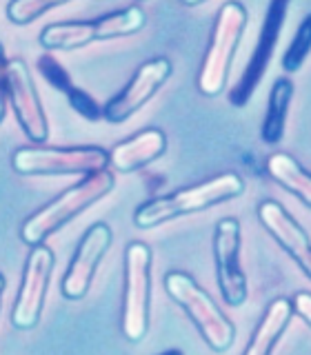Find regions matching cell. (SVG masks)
I'll return each mask as SVG.
<instances>
[{
  "instance_id": "cell-21",
  "label": "cell",
  "mask_w": 311,
  "mask_h": 355,
  "mask_svg": "<svg viewBox=\"0 0 311 355\" xmlns=\"http://www.w3.org/2000/svg\"><path fill=\"white\" fill-rule=\"evenodd\" d=\"M38 71L42 73V78L47 80L56 92H60L65 96H69L74 92V83L69 73H67L65 67L58 62V58L51 53H42L38 58Z\"/></svg>"
},
{
  "instance_id": "cell-4",
  "label": "cell",
  "mask_w": 311,
  "mask_h": 355,
  "mask_svg": "<svg viewBox=\"0 0 311 355\" xmlns=\"http://www.w3.org/2000/svg\"><path fill=\"white\" fill-rule=\"evenodd\" d=\"M162 284L174 302L187 311V315L192 318L200 336L205 338L211 349L222 353L231 347L233 338H236V327L192 275L183 271H169L165 275Z\"/></svg>"
},
{
  "instance_id": "cell-19",
  "label": "cell",
  "mask_w": 311,
  "mask_h": 355,
  "mask_svg": "<svg viewBox=\"0 0 311 355\" xmlns=\"http://www.w3.org/2000/svg\"><path fill=\"white\" fill-rule=\"evenodd\" d=\"M311 51V14L303 18V22L296 29V36L292 44L283 53V69L287 73H296L303 69V64L307 60V55Z\"/></svg>"
},
{
  "instance_id": "cell-8",
  "label": "cell",
  "mask_w": 311,
  "mask_h": 355,
  "mask_svg": "<svg viewBox=\"0 0 311 355\" xmlns=\"http://www.w3.org/2000/svg\"><path fill=\"white\" fill-rule=\"evenodd\" d=\"M5 103L11 105L14 116L31 142H44L49 136V122L44 116L40 96L33 85L27 62L22 58H7L3 69Z\"/></svg>"
},
{
  "instance_id": "cell-10",
  "label": "cell",
  "mask_w": 311,
  "mask_h": 355,
  "mask_svg": "<svg viewBox=\"0 0 311 355\" xmlns=\"http://www.w3.org/2000/svg\"><path fill=\"white\" fill-rule=\"evenodd\" d=\"M56 264V255L49 247H33L25 273H22V284L16 295V302L11 306V324L20 331H29L40 322V313L44 306V297H47L49 277Z\"/></svg>"
},
{
  "instance_id": "cell-17",
  "label": "cell",
  "mask_w": 311,
  "mask_h": 355,
  "mask_svg": "<svg viewBox=\"0 0 311 355\" xmlns=\"http://www.w3.org/2000/svg\"><path fill=\"white\" fill-rule=\"evenodd\" d=\"M294 98V83L287 76L276 78L269 92V100H267V116L260 129V138L267 144H278L285 136V125H287V114L289 105Z\"/></svg>"
},
{
  "instance_id": "cell-22",
  "label": "cell",
  "mask_w": 311,
  "mask_h": 355,
  "mask_svg": "<svg viewBox=\"0 0 311 355\" xmlns=\"http://www.w3.org/2000/svg\"><path fill=\"white\" fill-rule=\"evenodd\" d=\"M69 98V105L72 109L76 111V114H81L83 118L87 120H100V118H105V107H100L96 103V98L94 96H89L85 89L81 87H74V92L67 96Z\"/></svg>"
},
{
  "instance_id": "cell-9",
  "label": "cell",
  "mask_w": 311,
  "mask_h": 355,
  "mask_svg": "<svg viewBox=\"0 0 311 355\" xmlns=\"http://www.w3.org/2000/svg\"><path fill=\"white\" fill-rule=\"evenodd\" d=\"M287 0H271L269 7L264 11V20H262V29L258 33V42H255L253 55L249 58L244 71L240 73L238 83L229 89V103L231 107L242 109L249 103L251 96L255 94V89L262 83L264 71L269 69L271 55L276 51V44L280 40V31L287 18Z\"/></svg>"
},
{
  "instance_id": "cell-20",
  "label": "cell",
  "mask_w": 311,
  "mask_h": 355,
  "mask_svg": "<svg viewBox=\"0 0 311 355\" xmlns=\"http://www.w3.org/2000/svg\"><path fill=\"white\" fill-rule=\"evenodd\" d=\"M60 5V0H11L7 5V16L16 25H29L31 20L40 18L49 9H56Z\"/></svg>"
},
{
  "instance_id": "cell-18",
  "label": "cell",
  "mask_w": 311,
  "mask_h": 355,
  "mask_svg": "<svg viewBox=\"0 0 311 355\" xmlns=\"http://www.w3.org/2000/svg\"><path fill=\"white\" fill-rule=\"evenodd\" d=\"M267 173L287 191H292L298 200L311 209V173L300 166L296 158L285 151H276L264 160Z\"/></svg>"
},
{
  "instance_id": "cell-7",
  "label": "cell",
  "mask_w": 311,
  "mask_h": 355,
  "mask_svg": "<svg viewBox=\"0 0 311 355\" xmlns=\"http://www.w3.org/2000/svg\"><path fill=\"white\" fill-rule=\"evenodd\" d=\"M111 164L109 153L100 147H22L11 155V166L20 175H56V173H98Z\"/></svg>"
},
{
  "instance_id": "cell-15",
  "label": "cell",
  "mask_w": 311,
  "mask_h": 355,
  "mask_svg": "<svg viewBox=\"0 0 311 355\" xmlns=\"http://www.w3.org/2000/svg\"><path fill=\"white\" fill-rule=\"evenodd\" d=\"M167 149V138L160 129H142L133 133L131 138L118 142L114 149L109 151L111 166L120 173H131L142 169L144 164L160 158Z\"/></svg>"
},
{
  "instance_id": "cell-16",
  "label": "cell",
  "mask_w": 311,
  "mask_h": 355,
  "mask_svg": "<svg viewBox=\"0 0 311 355\" xmlns=\"http://www.w3.org/2000/svg\"><path fill=\"white\" fill-rule=\"evenodd\" d=\"M294 315V304L292 300L287 297H278L267 306L262 320L255 327L253 336L244 349L242 355H271L276 342L280 340L285 329L289 327V320Z\"/></svg>"
},
{
  "instance_id": "cell-12",
  "label": "cell",
  "mask_w": 311,
  "mask_h": 355,
  "mask_svg": "<svg viewBox=\"0 0 311 355\" xmlns=\"http://www.w3.org/2000/svg\"><path fill=\"white\" fill-rule=\"evenodd\" d=\"M169 76L171 62L162 58V55L142 62L129 80V85L105 105V120L111 122V125H120V122L131 118L142 105L149 103Z\"/></svg>"
},
{
  "instance_id": "cell-23",
  "label": "cell",
  "mask_w": 311,
  "mask_h": 355,
  "mask_svg": "<svg viewBox=\"0 0 311 355\" xmlns=\"http://www.w3.org/2000/svg\"><path fill=\"white\" fill-rule=\"evenodd\" d=\"M292 304H294V313L298 318H303L311 327V293H307V291L296 293L294 300H292Z\"/></svg>"
},
{
  "instance_id": "cell-11",
  "label": "cell",
  "mask_w": 311,
  "mask_h": 355,
  "mask_svg": "<svg viewBox=\"0 0 311 355\" xmlns=\"http://www.w3.org/2000/svg\"><path fill=\"white\" fill-rule=\"evenodd\" d=\"M214 260L218 288L229 306H240L249 295L247 275L240 262V222L222 218L214 229Z\"/></svg>"
},
{
  "instance_id": "cell-14",
  "label": "cell",
  "mask_w": 311,
  "mask_h": 355,
  "mask_svg": "<svg viewBox=\"0 0 311 355\" xmlns=\"http://www.w3.org/2000/svg\"><path fill=\"white\" fill-rule=\"evenodd\" d=\"M258 220L271 233V238L298 262L300 269L311 277V240L307 231L287 214L285 207L276 200H262L258 205Z\"/></svg>"
},
{
  "instance_id": "cell-5",
  "label": "cell",
  "mask_w": 311,
  "mask_h": 355,
  "mask_svg": "<svg viewBox=\"0 0 311 355\" xmlns=\"http://www.w3.org/2000/svg\"><path fill=\"white\" fill-rule=\"evenodd\" d=\"M244 27H247V11L240 3H225L220 7L214 29H211L209 47L205 51L203 67L198 73V89L205 96H218L227 87L229 67Z\"/></svg>"
},
{
  "instance_id": "cell-13",
  "label": "cell",
  "mask_w": 311,
  "mask_h": 355,
  "mask_svg": "<svg viewBox=\"0 0 311 355\" xmlns=\"http://www.w3.org/2000/svg\"><path fill=\"white\" fill-rule=\"evenodd\" d=\"M109 247H111V229L105 222H96V225H92L83 233V238L74 251V258L69 260V266H67V271L62 275L60 288L67 300H81L87 295L94 280V273Z\"/></svg>"
},
{
  "instance_id": "cell-24",
  "label": "cell",
  "mask_w": 311,
  "mask_h": 355,
  "mask_svg": "<svg viewBox=\"0 0 311 355\" xmlns=\"http://www.w3.org/2000/svg\"><path fill=\"white\" fill-rule=\"evenodd\" d=\"M158 355H185V353H183V351H178V349H169V351L158 353Z\"/></svg>"
},
{
  "instance_id": "cell-1",
  "label": "cell",
  "mask_w": 311,
  "mask_h": 355,
  "mask_svg": "<svg viewBox=\"0 0 311 355\" xmlns=\"http://www.w3.org/2000/svg\"><path fill=\"white\" fill-rule=\"evenodd\" d=\"M114 184L116 178L109 169L85 175L78 184L65 189L58 198H53L49 205H44L42 209H38L36 214L22 222L20 229L22 242L29 244L31 249L40 247L51 233L65 227L67 222L74 220L78 214H83L94 202H98L100 198H105L114 189Z\"/></svg>"
},
{
  "instance_id": "cell-2",
  "label": "cell",
  "mask_w": 311,
  "mask_h": 355,
  "mask_svg": "<svg viewBox=\"0 0 311 355\" xmlns=\"http://www.w3.org/2000/svg\"><path fill=\"white\" fill-rule=\"evenodd\" d=\"M242 189H244V182L240 175L220 173L194 187L178 189V191L169 196L151 198L149 202H144L136 209L133 222H136V227L140 229H151L174 218L196 214V211H203L207 207H214V205L225 202V200L236 198L242 193Z\"/></svg>"
},
{
  "instance_id": "cell-6",
  "label": "cell",
  "mask_w": 311,
  "mask_h": 355,
  "mask_svg": "<svg viewBox=\"0 0 311 355\" xmlns=\"http://www.w3.org/2000/svg\"><path fill=\"white\" fill-rule=\"evenodd\" d=\"M151 309V249L131 242L125 251V297H122V333L129 342H140L149 331Z\"/></svg>"
},
{
  "instance_id": "cell-3",
  "label": "cell",
  "mask_w": 311,
  "mask_h": 355,
  "mask_svg": "<svg viewBox=\"0 0 311 355\" xmlns=\"http://www.w3.org/2000/svg\"><path fill=\"white\" fill-rule=\"evenodd\" d=\"M147 16L140 5H129L125 9L109 11L96 20H69L53 22L40 31V44L44 49H78L96 40H109L120 36H131L144 27Z\"/></svg>"
}]
</instances>
